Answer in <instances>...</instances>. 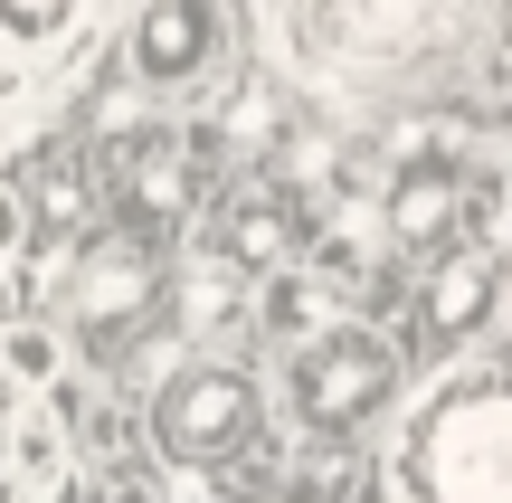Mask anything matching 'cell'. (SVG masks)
Returning a JSON list of instances; mask_svg holds the SVG:
<instances>
[{
    "label": "cell",
    "instance_id": "6da1fadb",
    "mask_svg": "<svg viewBox=\"0 0 512 503\" xmlns=\"http://www.w3.org/2000/svg\"><path fill=\"white\" fill-rule=\"evenodd\" d=\"M418 503H512V380H446L408 428Z\"/></svg>",
    "mask_w": 512,
    "mask_h": 503
},
{
    "label": "cell",
    "instance_id": "7a4b0ae2",
    "mask_svg": "<svg viewBox=\"0 0 512 503\" xmlns=\"http://www.w3.org/2000/svg\"><path fill=\"white\" fill-rule=\"evenodd\" d=\"M256 418H266V399H256L247 371H228V361H181V371L152 390V447L171 456V466H228L238 447H256Z\"/></svg>",
    "mask_w": 512,
    "mask_h": 503
},
{
    "label": "cell",
    "instance_id": "3957f363",
    "mask_svg": "<svg viewBox=\"0 0 512 503\" xmlns=\"http://www.w3.org/2000/svg\"><path fill=\"white\" fill-rule=\"evenodd\" d=\"M294 418L304 428H323V437H351L361 418H380L389 409V390H399V361H389V342H370V333H351V323H323V333L294 352Z\"/></svg>",
    "mask_w": 512,
    "mask_h": 503
},
{
    "label": "cell",
    "instance_id": "277c9868",
    "mask_svg": "<svg viewBox=\"0 0 512 503\" xmlns=\"http://www.w3.org/2000/svg\"><path fill=\"white\" fill-rule=\"evenodd\" d=\"M446 29H456V0H323L313 10V38L332 57H370V67L446 48Z\"/></svg>",
    "mask_w": 512,
    "mask_h": 503
},
{
    "label": "cell",
    "instance_id": "5b68a950",
    "mask_svg": "<svg viewBox=\"0 0 512 503\" xmlns=\"http://www.w3.org/2000/svg\"><path fill=\"white\" fill-rule=\"evenodd\" d=\"M494 295H503V247H456V257L427 276V304H418V352L427 361H446L465 333H475L484 314H494Z\"/></svg>",
    "mask_w": 512,
    "mask_h": 503
},
{
    "label": "cell",
    "instance_id": "8992f818",
    "mask_svg": "<svg viewBox=\"0 0 512 503\" xmlns=\"http://www.w3.org/2000/svg\"><path fill=\"white\" fill-rule=\"evenodd\" d=\"M209 48H219V19H209V0H152L143 29H133V67H143L152 86H181V76H200Z\"/></svg>",
    "mask_w": 512,
    "mask_h": 503
},
{
    "label": "cell",
    "instance_id": "52a82bcc",
    "mask_svg": "<svg viewBox=\"0 0 512 503\" xmlns=\"http://www.w3.org/2000/svg\"><path fill=\"white\" fill-rule=\"evenodd\" d=\"M152 304V247L143 238H95L76 257V314L86 323H133Z\"/></svg>",
    "mask_w": 512,
    "mask_h": 503
},
{
    "label": "cell",
    "instance_id": "ba28073f",
    "mask_svg": "<svg viewBox=\"0 0 512 503\" xmlns=\"http://www.w3.org/2000/svg\"><path fill=\"white\" fill-rule=\"evenodd\" d=\"M456 209H465V171L446 162V152H437V162H418L399 190H389V228H399V238H446Z\"/></svg>",
    "mask_w": 512,
    "mask_h": 503
},
{
    "label": "cell",
    "instance_id": "9c48e42d",
    "mask_svg": "<svg viewBox=\"0 0 512 503\" xmlns=\"http://www.w3.org/2000/svg\"><path fill=\"white\" fill-rule=\"evenodd\" d=\"M10 485L19 494L67 485V437H57V418H10Z\"/></svg>",
    "mask_w": 512,
    "mask_h": 503
},
{
    "label": "cell",
    "instance_id": "30bf717a",
    "mask_svg": "<svg viewBox=\"0 0 512 503\" xmlns=\"http://www.w3.org/2000/svg\"><path fill=\"white\" fill-rule=\"evenodd\" d=\"M285 257V209H266V200H238L219 219V266H275Z\"/></svg>",
    "mask_w": 512,
    "mask_h": 503
},
{
    "label": "cell",
    "instance_id": "8fae6325",
    "mask_svg": "<svg viewBox=\"0 0 512 503\" xmlns=\"http://www.w3.org/2000/svg\"><path fill=\"white\" fill-rule=\"evenodd\" d=\"M0 371H10V380H29V390H48V380L67 371V352H57V333L19 323V333H0Z\"/></svg>",
    "mask_w": 512,
    "mask_h": 503
},
{
    "label": "cell",
    "instance_id": "7c38bea8",
    "mask_svg": "<svg viewBox=\"0 0 512 503\" xmlns=\"http://www.w3.org/2000/svg\"><path fill=\"white\" fill-rule=\"evenodd\" d=\"M29 190H38V219H48V228H76V219H86V171H76L67 152H57L48 171H29Z\"/></svg>",
    "mask_w": 512,
    "mask_h": 503
},
{
    "label": "cell",
    "instance_id": "4fadbf2b",
    "mask_svg": "<svg viewBox=\"0 0 512 503\" xmlns=\"http://www.w3.org/2000/svg\"><path fill=\"white\" fill-rule=\"evenodd\" d=\"M190 323H238V276H228L219 257L190 276Z\"/></svg>",
    "mask_w": 512,
    "mask_h": 503
},
{
    "label": "cell",
    "instance_id": "5bb4252c",
    "mask_svg": "<svg viewBox=\"0 0 512 503\" xmlns=\"http://www.w3.org/2000/svg\"><path fill=\"white\" fill-rule=\"evenodd\" d=\"M76 0H0V38H19V48H38V38L67 19Z\"/></svg>",
    "mask_w": 512,
    "mask_h": 503
},
{
    "label": "cell",
    "instance_id": "9a60e30c",
    "mask_svg": "<svg viewBox=\"0 0 512 503\" xmlns=\"http://www.w3.org/2000/svg\"><path fill=\"white\" fill-rule=\"evenodd\" d=\"M19 503H86V494H76V485H48V494H19Z\"/></svg>",
    "mask_w": 512,
    "mask_h": 503
},
{
    "label": "cell",
    "instance_id": "2e32d148",
    "mask_svg": "<svg viewBox=\"0 0 512 503\" xmlns=\"http://www.w3.org/2000/svg\"><path fill=\"white\" fill-rule=\"evenodd\" d=\"M503 76H512V38H503Z\"/></svg>",
    "mask_w": 512,
    "mask_h": 503
}]
</instances>
